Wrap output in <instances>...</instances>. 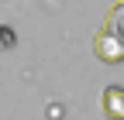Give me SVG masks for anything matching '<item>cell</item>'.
Here are the masks:
<instances>
[{
  "instance_id": "obj_1",
  "label": "cell",
  "mask_w": 124,
  "mask_h": 120,
  "mask_svg": "<svg viewBox=\"0 0 124 120\" xmlns=\"http://www.w3.org/2000/svg\"><path fill=\"white\" fill-rule=\"evenodd\" d=\"M97 55L103 58V62H121L124 58V41L117 34H110V31L97 34Z\"/></svg>"
},
{
  "instance_id": "obj_2",
  "label": "cell",
  "mask_w": 124,
  "mask_h": 120,
  "mask_svg": "<svg viewBox=\"0 0 124 120\" xmlns=\"http://www.w3.org/2000/svg\"><path fill=\"white\" fill-rule=\"evenodd\" d=\"M103 110H107L110 120H124V89L121 86L103 89Z\"/></svg>"
},
{
  "instance_id": "obj_3",
  "label": "cell",
  "mask_w": 124,
  "mask_h": 120,
  "mask_svg": "<svg viewBox=\"0 0 124 120\" xmlns=\"http://www.w3.org/2000/svg\"><path fill=\"white\" fill-rule=\"evenodd\" d=\"M0 45H14V34L10 31H0Z\"/></svg>"
}]
</instances>
